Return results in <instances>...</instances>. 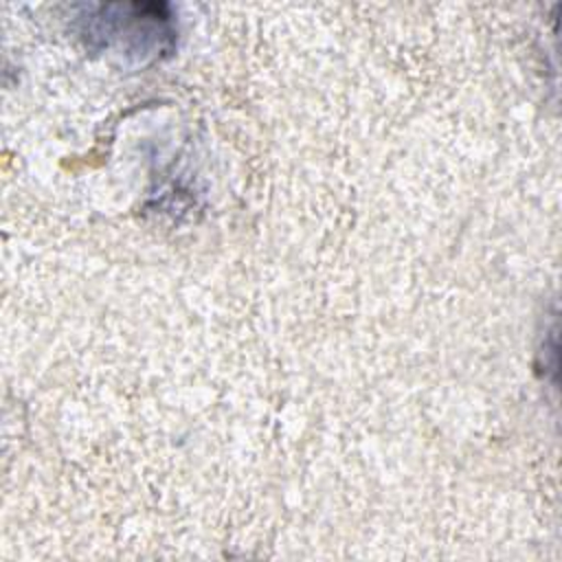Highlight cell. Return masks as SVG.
Masks as SVG:
<instances>
[{
  "instance_id": "6da1fadb",
  "label": "cell",
  "mask_w": 562,
  "mask_h": 562,
  "mask_svg": "<svg viewBox=\"0 0 562 562\" xmlns=\"http://www.w3.org/2000/svg\"><path fill=\"white\" fill-rule=\"evenodd\" d=\"M88 35L143 61L160 55L173 31L165 4H105L88 18Z\"/></svg>"
}]
</instances>
